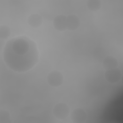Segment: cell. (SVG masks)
I'll list each match as a JSON object with an SVG mask.
<instances>
[{"label": "cell", "mask_w": 123, "mask_h": 123, "mask_svg": "<svg viewBox=\"0 0 123 123\" xmlns=\"http://www.w3.org/2000/svg\"><path fill=\"white\" fill-rule=\"evenodd\" d=\"M7 66L17 72L31 69L37 62L38 52L35 43L29 38L20 37L9 40L3 50Z\"/></svg>", "instance_id": "1"}, {"label": "cell", "mask_w": 123, "mask_h": 123, "mask_svg": "<svg viewBox=\"0 0 123 123\" xmlns=\"http://www.w3.org/2000/svg\"><path fill=\"white\" fill-rule=\"evenodd\" d=\"M70 110L68 105L63 102H59L54 105L52 110L53 115L59 120H64L70 114Z\"/></svg>", "instance_id": "2"}, {"label": "cell", "mask_w": 123, "mask_h": 123, "mask_svg": "<svg viewBox=\"0 0 123 123\" xmlns=\"http://www.w3.org/2000/svg\"><path fill=\"white\" fill-rule=\"evenodd\" d=\"M47 81L51 86L57 87L62 85L64 77L61 72L58 70H53L49 72L47 75Z\"/></svg>", "instance_id": "3"}, {"label": "cell", "mask_w": 123, "mask_h": 123, "mask_svg": "<svg viewBox=\"0 0 123 123\" xmlns=\"http://www.w3.org/2000/svg\"><path fill=\"white\" fill-rule=\"evenodd\" d=\"M122 73L118 68L105 70L104 77L106 81L111 84L118 83L122 78Z\"/></svg>", "instance_id": "4"}, {"label": "cell", "mask_w": 123, "mask_h": 123, "mask_svg": "<svg viewBox=\"0 0 123 123\" xmlns=\"http://www.w3.org/2000/svg\"><path fill=\"white\" fill-rule=\"evenodd\" d=\"M70 117L74 123H84L87 119V114L84 109L77 108L72 111Z\"/></svg>", "instance_id": "5"}, {"label": "cell", "mask_w": 123, "mask_h": 123, "mask_svg": "<svg viewBox=\"0 0 123 123\" xmlns=\"http://www.w3.org/2000/svg\"><path fill=\"white\" fill-rule=\"evenodd\" d=\"M53 27L57 31L62 32L67 29V16L63 14L56 16L53 20Z\"/></svg>", "instance_id": "6"}, {"label": "cell", "mask_w": 123, "mask_h": 123, "mask_svg": "<svg viewBox=\"0 0 123 123\" xmlns=\"http://www.w3.org/2000/svg\"><path fill=\"white\" fill-rule=\"evenodd\" d=\"M79 18L75 14H70L67 16V29L70 31H75L80 25Z\"/></svg>", "instance_id": "7"}, {"label": "cell", "mask_w": 123, "mask_h": 123, "mask_svg": "<svg viewBox=\"0 0 123 123\" xmlns=\"http://www.w3.org/2000/svg\"><path fill=\"white\" fill-rule=\"evenodd\" d=\"M118 65L117 59L111 55L106 56L102 61V67L105 70L118 68Z\"/></svg>", "instance_id": "8"}, {"label": "cell", "mask_w": 123, "mask_h": 123, "mask_svg": "<svg viewBox=\"0 0 123 123\" xmlns=\"http://www.w3.org/2000/svg\"><path fill=\"white\" fill-rule=\"evenodd\" d=\"M27 23L33 28H37L40 27L43 23L42 16L38 13H32L27 18Z\"/></svg>", "instance_id": "9"}, {"label": "cell", "mask_w": 123, "mask_h": 123, "mask_svg": "<svg viewBox=\"0 0 123 123\" xmlns=\"http://www.w3.org/2000/svg\"><path fill=\"white\" fill-rule=\"evenodd\" d=\"M88 9L92 12L99 10L102 6V2L99 0H88L86 2Z\"/></svg>", "instance_id": "10"}, {"label": "cell", "mask_w": 123, "mask_h": 123, "mask_svg": "<svg viewBox=\"0 0 123 123\" xmlns=\"http://www.w3.org/2000/svg\"><path fill=\"white\" fill-rule=\"evenodd\" d=\"M11 117L8 111L4 109L0 110V123H11Z\"/></svg>", "instance_id": "11"}, {"label": "cell", "mask_w": 123, "mask_h": 123, "mask_svg": "<svg viewBox=\"0 0 123 123\" xmlns=\"http://www.w3.org/2000/svg\"><path fill=\"white\" fill-rule=\"evenodd\" d=\"M11 34V30L10 27L5 25L0 26V38L2 39L8 38Z\"/></svg>", "instance_id": "12"}]
</instances>
